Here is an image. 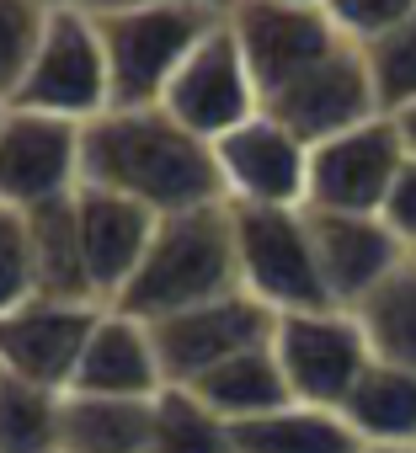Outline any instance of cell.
<instances>
[{
    "label": "cell",
    "instance_id": "obj_2",
    "mask_svg": "<svg viewBox=\"0 0 416 453\" xmlns=\"http://www.w3.org/2000/svg\"><path fill=\"white\" fill-rule=\"evenodd\" d=\"M235 288H241L235 219H230V203H208V208L166 213L155 224V241H150L139 273L128 278V288L112 299V310L150 326V320H166L176 310L225 299Z\"/></svg>",
    "mask_w": 416,
    "mask_h": 453
},
{
    "label": "cell",
    "instance_id": "obj_3",
    "mask_svg": "<svg viewBox=\"0 0 416 453\" xmlns=\"http://www.w3.org/2000/svg\"><path fill=\"white\" fill-rule=\"evenodd\" d=\"M91 17L107 49L112 107H160L187 54L220 27L225 0H155V6H123Z\"/></svg>",
    "mask_w": 416,
    "mask_h": 453
},
{
    "label": "cell",
    "instance_id": "obj_20",
    "mask_svg": "<svg viewBox=\"0 0 416 453\" xmlns=\"http://www.w3.org/2000/svg\"><path fill=\"white\" fill-rule=\"evenodd\" d=\"M235 453H368V442L347 426L342 411L289 400L257 421L235 426Z\"/></svg>",
    "mask_w": 416,
    "mask_h": 453
},
{
    "label": "cell",
    "instance_id": "obj_9",
    "mask_svg": "<svg viewBox=\"0 0 416 453\" xmlns=\"http://www.w3.org/2000/svg\"><path fill=\"white\" fill-rule=\"evenodd\" d=\"M160 107L181 128H192L197 139H208V144L225 139L230 128H241V123H251L262 112V86H257V75H251V65H246V54H241V43H235V33H230L225 17H220L214 33L187 54V65L166 86Z\"/></svg>",
    "mask_w": 416,
    "mask_h": 453
},
{
    "label": "cell",
    "instance_id": "obj_1",
    "mask_svg": "<svg viewBox=\"0 0 416 453\" xmlns=\"http://www.w3.org/2000/svg\"><path fill=\"white\" fill-rule=\"evenodd\" d=\"M86 187L118 192L155 219L225 203L214 144L166 107H107L86 123Z\"/></svg>",
    "mask_w": 416,
    "mask_h": 453
},
{
    "label": "cell",
    "instance_id": "obj_22",
    "mask_svg": "<svg viewBox=\"0 0 416 453\" xmlns=\"http://www.w3.org/2000/svg\"><path fill=\"white\" fill-rule=\"evenodd\" d=\"M352 315L379 363L416 368V257H405L368 299H358Z\"/></svg>",
    "mask_w": 416,
    "mask_h": 453
},
{
    "label": "cell",
    "instance_id": "obj_8",
    "mask_svg": "<svg viewBox=\"0 0 416 453\" xmlns=\"http://www.w3.org/2000/svg\"><path fill=\"white\" fill-rule=\"evenodd\" d=\"M273 331H278V315L262 299H251L246 288H235L225 299H208V304H192V310H176L166 320H150L166 384H197L220 363H230L251 347H267Z\"/></svg>",
    "mask_w": 416,
    "mask_h": 453
},
{
    "label": "cell",
    "instance_id": "obj_15",
    "mask_svg": "<svg viewBox=\"0 0 416 453\" xmlns=\"http://www.w3.org/2000/svg\"><path fill=\"white\" fill-rule=\"evenodd\" d=\"M304 213H310V235H315V262H320L326 294L342 310L368 299L411 257V246L384 224V213H326V208H304Z\"/></svg>",
    "mask_w": 416,
    "mask_h": 453
},
{
    "label": "cell",
    "instance_id": "obj_17",
    "mask_svg": "<svg viewBox=\"0 0 416 453\" xmlns=\"http://www.w3.org/2000/svg\"><path fill=\"white\" fill-rule=\"evenodd\" d=\"M166 389V368H160V352H155V336L144 320L123 315V310H102L86 352H81V368L70 379L65 395H107V400H155Z\"/></svg>",
    "mask_w": 416,
    "mask_h": 453
},
{
    "label": "cell",
    "instance_id": "obj_27",
    "mask_svg": "<svg viewBox=\"0 0 416 453\" xmlns=\"http://www.w3.org/2000/svg\"><path fill=\"white\" fill-rule=\"evenodd\" d=\"M368 59V75H374V91H379V107L384 112H400L416 102V17L400 22L395 33L374 38L363 49Z\"/></svg>",
    "mask_w": 416,
    "mask_h": 453
},
{
    "label": "cell",
    "instance_id": "obj_6",
    "mask_svg": "<svg viewBox=\"0 0 416 453\" xmlns=\"http://www.w3.org/2000/svg\"><path fill=\"white\" fill-rule=\"evenodd\" d=\"M86 187V123L33 107L0 112V208H49Z\"/></svg>",
    "mask_w": 416,
    "mask_h": 453
},
{
    "label": "cell",
    "instance_id": "obj_18",
    "mask_svg": "<svg viewBox=\"0 0 416 453\" xmlns=\"http://www.w3.org/2000/svg\"><path fill=\"white\" fill-rule=\"evenodd\" d=\"M342 416L368 448H416V368L374 357L342 400Z\"/></svg>",
    "mask_w": 416,
    "mask_h": 453
},
{
    "label": "cell",
    "instance_id": "obj_34",
    "mask_svg": "<svg viewBox=\"0 0 416 453\" xmlns=\"http://www.w3.org/2000/svg\"><path fill=\"white\" fill-rule=\"evenodd\" d=\"M49 6H81V0H49Z\"/></svg>",
    "mask_w": 416,
    "mask_h": 453
},
{
    "label": "cell",
    "instance_id": "obj_29",
    "mask_svg": "<svg viewBox=\"0 0 416 453\" xmlns=\"http://www.w3.org/2000/svg\"><path fill=\"white\" fill-rule=\"evenodd\" d=\"M320 6H326L331 27L358 49H368L374 38H384L416 17V0H320Z\"/></svg>",
    "mask_w": 416,
    "mask_h": 453
},
{
    "label": "cell",
    "instance_id": "obj_12",
    "mask_svg": "<svg viewBox=\"0 0 416 453\" xmlns=\"http://www.w3.org/2000/svg\"><path fill=\"white\" fill-rule=\"evenodd\" d=\"M225 203L241 208H304L310 197V144L278 118L257 112L251 123L214 139Z\"/></svg>",
    "mask_w": 416,
    "mask_h": 453
},
{
    "label": "cell",
    "instance_id": "obj_37",
    "mask_svg": "<svg viewBox=\"0 0 416 453\" xmlns=\"http://www.w3.org/2000/svg\"><path fill=\"white\" fill-rule=\"evenodd\" d=\"M411 257H416V251H411Z\"/></svg>",
    "mask_w": 416,
    "mask_h": 453
},
{
    "label": "cell",
    "instance_id": "obj_26",
    "mask_svg": "<svg viewBox=\"0 0 416 453\" xmlns=\"http://www.w3.org/2000/svg\"><path fill=\"white\" fill-rule=\"evenodd\" d=\"M49 0H0V107H12V96L27 81V65L43 43L49 27Z\"/></svg>",
    "mask_w": 416,
    "mask_h": 453
},
{
    "label": "cell",
    "instance_id": "obj_25",
    "mask_svg": "<svg viewBox=\"0 0 416 453\" xmlns=\"http://www.w3.org/2000/svg\"><path fill=\"white\" fill-rule=\"evenodd\" d=\"M0 453H65V389L0 373Z\"/></svg>",
    "mask_w": 416,
    "mask_h": 453
},
{
    "label": "cell",
    "instance_id": "obj_5",
    "mask_svg": "<svg viewBox=\"0 0 416 453\" xmlns=\"http://www.w3.org/2000/svg\"><path fill=\"white\" fill-rule=\"evenodd\" d=\"M12 107H33L49 118H70V123H91L112 107L102 27L86 6H54L49 12L43 43L27 65V81L12 96Z\"/></svg>",
    "mask_w": 416,
    "mask_h": 453
},
{
    "label": "cell",
    "instance_id": "obj_13",
    "mask_svg": "<svg viewBox=\"0 0 416 453\" xmlns=\"http://www.w3.org/2000/svg\"><path fill=\"white\" fill-rule=\"evenodd\" d=\"M267 118H278L283 128H294L304 144H320V139H336L368 118H379V91H374V75H368V59L358 43H342L336 54H326L320 65H310L304 75H294L289 86H278L267 102H262Z\"/></svg>",
    "mask_w": 416,
    "mask_h": 453
},
{
    "label": "cell",
    "instance_id": "obj_16",
    "mask_svg": "<svg viewBox=\"0 0 416 453\" xmlns=\"http://www.w3.org/2000/svg\"><path fill=\"white\" fill-rule=\"evenodd\" d=\"M75 224H81V251H86V273H91V288L102 304H112L128 278L139 273L150 241H155V213L118 197V192H102V187H81L75 192Z\"/></svg>",
    "mask_w": 416,
    "mask_h": 453
},
{
    "label": "cell",
    "instance_id": "obj_21",
    "mask_svg": "<svg viewBox=\"0 0 416 453\" xmlns=\"http://www.w3.org/2000/svg\"><path fill=\"white\" fill-rule=\"evenodd\" d=\"M27 241H33V273L43 299H70V304H102L86 273L81 251V224H75V197L33 208L27 213Z\"/></svg>",
    "mask_w": 416,
    "mask_h": 453
},
{
    "label": "cell",
    "instance_id": "obj_35",
    "mask_svg": "<svg viewBox=\"0 0 416 453\" xmlns=\"http://www.w3.org/2000/svg\"><path fill=\"white\" fill-rule=\"evenodd\" d=\"M310 6H320V0H310Z\"/></svg>",
    "mask_w": 416,
    "mask_h": 453
},
{
    "label": "cell",
    "instance_id": "obj_11",
    "mask_svg": "<svg viewBox=\"0 0 416 453\" xmlns=\"http://www.w3.org/2000/svg\"><path fill=\"white\" fill-rule=\"evenodd\" d=\"M405 144L389 112L310 144V197L304 208H326V213H384L389 187L405 165Z\"/></svg>",
    "mask_w": 416,
    "mask_h": 453
},
{
    "label": "cell",
    "instance_id": "obj_36",
    "mask_svg": "<svg viewBox=\"0 0 416 453\" xmlns=\"http://www.w3.org/2000/svg\"><path fill=\"white\" fill-rule=\"evenodd\" d=\"M0 112H6V107H0Z\"/></svg>",
    "mask_w": 416,
    "mask_h": 453
},
{
    "label": "cell",
    "instance_id": "obj_28",
    "mask_svg": "<svg viewBox=\"0 0 416 453\" xmlns=\"http://www.w3.org/2000/svg\"><path fill=\"white\" fill-rule=\"evenodd\" d=\"M38 299V273H33V241H27V213L0 208V315Z\"/></svg>",
    "mask_w": 416,
    "mask_h": 453
},
{
    "label": "cell",
    "instance_id": "obj_33",
    "mask_svg": "<svg viewBox=\"0 0 416 453\" xmlns=\"http://www.w3.org/2000/svg\"><path fill=\"white\" fill-rule=\"evenodd\" d=\"M368 453H416V448H368Z\"/></svg>",
    "mask_w": 416,
    "mask_h": 453
},
{
    "label": "cell",
    "instance_id": "obj_24",
    "mask_svg": "<svg viewBox=\"0 0 416 453\" xmlns=\"http://www.w3.org/2000/svg\"><path fill=\"white\" fill-rule=\"evenodd\" d=\"M150 400L65 395V453H144Z\"/></svg>",
    "mask_w": 416,
    "mask_h": 453
},
{
    "label": "cell",
    "instance_id": "obj_31",
    "mask_svg": "<svg viewBox=\"0 0 416 453\" xmlns=\"http://www.w3.org/2000/svg\"><path fill=\"white\" fill-rule=\"evenodd\" d=\"M395 118V128H400V144H405V155L416 160V102L411 107H400V112H389Z\"/></svg>",
    "mask_w": 416,
    "mask_h": 453
},
{
    "label": "cell",
    "instance_id": "obj_32",
    "mask_svg": "<svg viewBox=\"0 0 416 453\" xmlns=\"http://www.w3.org/2000/svg\"><path fill=\"white\" fill-rule=\"evenodd\" d=\"M86 12H123V6H155V0H81Z\"/></svg>",
    "mask_w": 416,
    "mask_h": 453
},
{
    "label": "cell",
    "instance_id": "obj_10",
    "mask_svg": "<svg viewBox=\"0 0 416 453\" xmlns=\"http://www.w3.org/2000/svg\"><path fill=\"white\" fill-rule=\"evenodd\" d=\"M225 22L262 86V102L347 43L331 27L326 6H310V0H225Z\"/></svg>",
    "mask_w": 416,
    "mask_h": 453
},
{
    "label": "cell",
    "instance_id": "obj_30",
    "mask_svg": "<svg viewBox=\"0 0 416 453\" xmlns=\"http://www.w3.org/2000/svg\"><path fill=\"white\" fill-rule=\"evenodd\" d=\"M384 224L416 251V160L400 165V176L389 187V203H384Z\"/></svg>",
    "mask_w": 416,
    "mask_h": 453
},
{
    "label": "cell",
    "instance_id": "obj_19",
    "mask_svg": "<svg viewBox=\"0 0 416 453\" xmlns=\"http://www.w3.org/2000/svg\"><path fill=\"white\" fill-rule=\"evenodd\" d=\"M187 389H192L208 411H220L230 426L257 421V416H267V411H283V405L294 400L273 342H267V347H251V352H241V357H230V363H220L214 373H203V379L187 384Z\"/></svg>",
    "mask_w": 416,
    "mask_h": 453
},
{
    "label": "cell",
    "instance_id": "obj_23",
    "mask_svg": "<svg viewBox=\"0 0 416 453\" xmlns=\"http://www.w3.org/2000/svg\"><path fill=\"white\" fill-rule=\"evenodd\" d=\"M144 453H235V426L208 411L187 384H166L150 400Z\"/></svg>",
    "mask_w": 416,
    "mask_h": 453
},
{
    "label": "cell",
    "instance_id": "obj_7",
    "mask_svg": "<svg viewBox=\"0 0 416 453\" xmlns=\"http://www.w3.org/2000/svg\"><path fill=\"white\" fill-rule=\"evenodd\" d=\"M273 352L283 363V379H289L294 400L326 405V411H342V400L352 395V384L374 363L358 315L352 310H336V304L299 310V315H278Z\"/></svg>",
    "mask_w": 416,
    "mask_h": 453
},
{
    "label": "cell",
    "instance_id": "obj_14",
    "mask_svg": "<svg viewBox=\"0 0 416 453\" xmlns=\"http://www.w3.org/2000/svg\"><path fill=\"white\" fill-rule=\"evenodd\" d=\"M102 310L107 304H70L43 294L17 304L12 315H0V373L43 384V389H70Z\"/></svg>",
    "mask_w": 416,
    "mask_h": 453
},
{
    "label": "cell",
    "instance_id": "obj_4",
    "mask_svg": "<svg viewBox=\"0 0 416 453\" xmlns=\"http://www.w3.org/2000/svg\"><path fill=\"white\" fill-rule=\"evenodd\" d=\"M230 219H235L241 288L251 299H262L273 315H299V310L331 304L304 208H241V203H230Z\"/></svg>",
    "mask_w": 416,
    "mask_h": 453
}]
</instances>
